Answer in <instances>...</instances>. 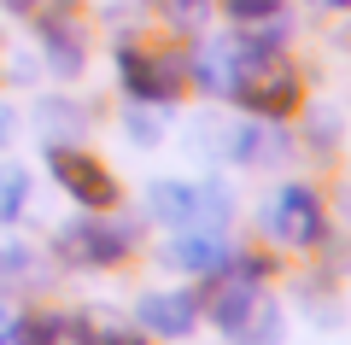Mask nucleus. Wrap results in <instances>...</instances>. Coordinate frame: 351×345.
I'll return each instance as SVG.
<instances>
[{"label":"nucleus","mask_w":351,"mask_h":345,"mask_svg":"<svg viewBox=\"0 0 351 345\" xmlns=\"http://www.w3.org/2000/svg\"><path fill=\"white\" fill-rule=\"evenodd\" d=\"M269 275H276V263L263 252L234 246V258L205 281L199 293L205 322H217V333H228V345H276L287 333V310H281V298H269Z\"/></svg>","instance_id":"nucleus-1"},{"label":"nucleus","mask_w":351,"mask_h":345,"mask_svg":"<svg viewBox=\"0 0 351 345\" xmlns=\"http://www.w3.org/2000/svg\"><path fill=\"white\" fill-rule=\"evenodd\" d=\"M112 64H117L123 99H135V106H176L188 88V53H176L164 36H147V29L117 36Z\"/></svg>","instance_id":"nucleus-2"},{"label":"nucleus","mask_w":351,"mask_h":345,"mask_svg":"<svg viewBox=\"0 0 351 345\" xmlns=\"http://www.w3.org/2000/svg\"><path fill=\"white\" fill-rule=\"evenodd\" d=\"M147 222H158L164 235L176 228H228L234 222V187L205 176V182H188V176H158L147 187Z\"/></svg>","instance_id":"nucleus-3"},{"label":"nucleus","mask_w":351,"mask_h":345,"mask_svg":"<svg viewBox=\"0 0 351 345\" xmlns=\"http://www.w3.org/2000/svg\"><path fill=\"white\" fill-rule=\"evenodd\" d=\"M258 228L281 252H322L334 240V217H328V199L316 182H281L258 205Z\"/></svg>","instance_id":"nucleus-4"},{"label":"nucleus","mask_w":351,"mask_h":345,"mask_svg":"<svg viewBox=\"0 0 351 345\" xmlns=\"http://www.w3.org/2000/svg\"><path fill=\"white\" fill-rule=\"evenodd\" d=\"M141 246V228L117 211H82V217L53 228V258L64 270H117Z\"/></svg>","instance_id":"nucleus-5"},{"label":"nucleus","mask_w":351,"mask_h":345,"mask_svg":"<svg viewBox=\"0 0 351 345\" xmlns=\"http://www.w3.org/2000/svg\"><path fill=\"white\" fill-rule=\"evenodd\" d=\"M41 164H47V176L59 182V193L76 199V211H117V199H123L112 164L94 158L82 141H47Z\"/></svg>","instance_id":"nucleus-6"},{"label":"nucleus","mask_w":351,"mask_h":345,"mask_svg":"<svg viewBox=\"0 0 351 345\" xmlns=\"http://www.w3.org/2000/svg\"><path fill=\"white\" fill-rule=\"evenodd\" d=\"M234 99L246 117H269V123H281V117H293V111L304 106V71L293 53H281V59H263L252 64V71H240L234 82Z\"/></svg>","instance_id":"nucleus-7"},{"label":"nucleus","mask_w":351,"mask_h":345,"mask_svg":"<svg viewBox=\"0 0 351 345\" xmlns=\"http://www.w3.org/2000/svg\"><path fill=\"white\" fill-rule=\"evenodd\" d=\"M135 328L147 333V340H164V345H176V340H193L199 333V322H205V305H199V293L193 287H147V293L135 298Z\"/></svg>","instance_id":"nucleus-8"},{"label":"nucleus","mask_w":351,"mask_h":345,"mask_svg":"<svg viewBox=\"0 0 351 345\" xmlns=\"http://www.w3.org/2000/svg\"><path fill=\"white\" fill-rule=\"evenodd\" d=\"M217 158L223 164H240V170H276V164L293 158V135L269 117H240V123L217 129Z\"/></svg>","instance_id":"nucleus-9"},{"label":"nucleus","mask_w":351,"mask_h":345,"mask_svg":"<svg viewBox=\"0 0 351 345\" xmlns=\"http://www.w3.org/2000/svg\"><path fill=\"white\" fill-rule=\"evenodd\" d=\"M240 82V53L228 29H199L188 47V88L205 99H228Z\"/></svg>","instance_id":"nucleus-10"},{"label":"nucleus","mask_w":351,"mask_h":345,"mask_svg":"<svg viewBox=\"0 0 351 345\" xmlns=\"http://www.w3.org/2000/svg\"><path fill=\"white\" fill-rule=\"evenodd\" d=\"M29 24H36L41 64H47L59 82H76V76L88 71V24L76 12H41V18H29Z\"/></svg>","instance_id":"nucleus-11"},{"label":"nucleus","mask_w":351,"mask_h":345,"mask_svg":"<svg viewBox=\"0 0 351 345\" xmlns=\"http://www.w3.org/2000/svg\"><path fill=\"white\" fill-rule=\"evenodd\" d=\"M158 258H164V270H176V275L211 281V275L234 258V240H228V228H176V235H164Z\"/></svg>","instance_id":"nucleus-12"},{"label":"nucleus","mask_w":351,"mask_h":345,"mask_svg":"<svg viewBox=\"0 0 351 345\" xmlns=\"http://www.w3.org/2000/svg\"><path fill=\"white\" fill-rule=\"evenodd\" d=\"M64 322H71V345H152L147 333L135 328V316H123V310H106V305L64 310Z\"/></svg>","instance_id":"nucleus-13"},{"label":"nucleus","mask_w":351,"mask_h":345,"mask_svg":"<svg viewBox=\"0 0 351 345\" xmlns=\"http://www.w3.org/2000/svg\"><path fill=\"white\" fill-rule=\"evenodd\" d=\"M12 345H71V322H64V310L36 305L12 322Z\"/></svg>","instance_id":"nucleus-14"},{"label":"nucleus","mask_w":351,"mask_h":345,"mask_svg":"<svg viewBox=\"0 0 351 345\" xmlns=\"http://www.w3.org/2000/svg\"><path fill=\"white\" fill-rule=\"evenodd\" d=\"M170 111L176 106H135V99H129V106H123V135L135 141L141 152L164 147V141H170Z\"/></svg>","instance_id":"nucleus-15"},{"label":"nucleus","mask_w":351,"mask_h":345,"mask_svg":"<svg viewBox=\"0 0 351 345\" xmlns=\"http://www.w3.org/2000/svg\"><path fill=\"white\" fill-rule=\"evenodd\" d=\"M29 193H36V176L24 164H0V228H18L29 217Z\"/></svg>","instance_id":"nucleus-16"},{"label":"nucleus","mask_w":351,"mask_h":345,"mask_svg":"<svg viewBox=\"0 0 351 345\" xmlns=\"http://www.w3.org/2000/svg\"><path fill=\"white\" fill-rule=\"evenodd\" d=\"M36 123H41L47 141H82L88 111L76 106V99H36Z\"/></svg>","instance_id":"nucleus-17"},{"label":"nucleus","mask_w":351,"mask_h":345,"mask_svg":"<svg viewBox=\"0 0 351 345\" xmlns=\"http://www.w3.org/2000/svg\"><path fill=\"white\" fill-rule=\"evenodd\" d=\"M158 18H164V29H176V36H199V29L217 18V0H158Z\"/></svg>","instance_id":"nucleus-18"},{"label":"nucleus","mask_w":351,"mask_h":345,"mask_svg":"<svg viewBox=\"0 0 351 345\" xmlns=\"http://www.w3.org/2000/svg\"><path fill=\"white\" fill-rule=\"evenodd\" d=\"M304 147L322 152V158L339 147V111L334 106H311V117H304Z\"/></svg>","instance_id":"nucleus-19"},{"label":"nucleus","mask_w":351,"mask_h":345,"mask_svg":"<svg viewBox=\"0 0 351 345\" xmlns=\"http://www.w3.org/2000/svg\"><path fill=\"white\" fill-rule=\"evenodd\" d=\"M217 12H223L228 24H263V18L287 12V0H217Z\"/></svg>","instance_id":"nucleus-20"},{"label":"nucleus","mask_w":351,"mask_h":345,"mask_svg":"<svg viewBox=\"0 0 351 345\" xmlns=\"http://www.w3.org/2000/svg\"><path fill=\"white\" fill-rule=\"evenodd\" d=\"M29 270H36V258H29V246H0V287H24Z\"/></svg>","instance_id":"nucleus-21"},{"label":"nucleus","mask_w":351,"mask_h":345,"mask_svg":"<svg viewBox=\"0 0 351 345\" xmlns=\"http://www.w3.org/2000/svg\"><path fill=\"white\" fill-rule=\"evenodd\" d=\"M12 135H18V111L0 99V147H12Z\"/></svg>","instance_id":"nucleus-22"},{"label":"nucleus","mask_w":351,"mask_h":345,"mask_svg":"<svg viewBox=\"0 0 351 345\" xmlns=\"http://www.w3.org/2000/svg\"><path fill=\"white\" fill-rule=\"evenodd\" d=\"M311 12H351V0H304Z\"/></svg>","instance_id":"nucleus-23"},{"label":"nucleus","mask_w":351,"mask_h":345,"mask_svg":"<svg viewBox=\"0 0 351 345\" xmlns=\"http://www.w3.org/2000/svg\"><path fill=\"white\" fill-rule=\"evenodd\" d=\"M12 322H18V316H12L6 305H0V345H12Z\"/></svg>","instance_id":"nucleus-24"},{"label":"nucleus","mask_w":351,"mask_h":345,"mask_svg":"<svg viewBox=\"0 0 351 345\" xmlns=\"http://www.w3.org/2000/svg\"><path fill=\"white\" fill-rule=\"evenodd\" d=\"M339 211H346V222H351V182H346V199H339Z\"/></svg>","instance_id":"nucleus-25"}]
</instances>
